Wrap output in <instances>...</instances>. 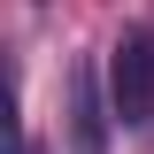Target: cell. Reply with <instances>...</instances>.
<instances>
[{
  "label": "cell",
  "mask_w": 154,
  "mask_h": 154,
  "mask_svg": "<svg viewBox=\"0 0 154 154\" xmlns=\"http://www.w3.org/2000/svg\"><path fill=\"white\" fill-rule=\"evenodd\" d=\"M69 146L77 154H108V116H100V93H93L85 62H69Z\"/></svg>",
  "instance_id": "cell-2"
},
{
  "label": "cell",
  "mask_w": 154,
  "mask_h": 154,
  "mask_svg": "<svg viewBox=\"0 0 154 154\" xmlns=\"http://www.w3.org/2000/svg\"><path fill=\"white\" fill-rule=\"evenodd\" d=\"M108 116L116 123H154V38L123 31L108 46Z\"/></svg>",
  "instance_id": "cell-1"
}]
</instances>
